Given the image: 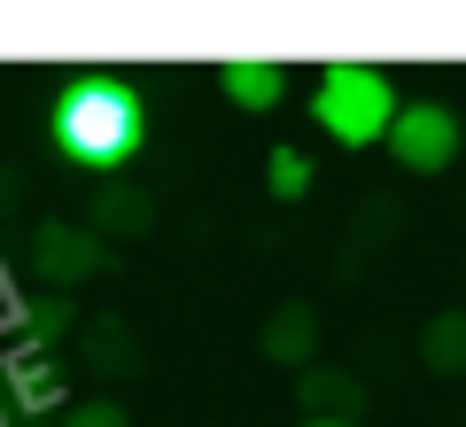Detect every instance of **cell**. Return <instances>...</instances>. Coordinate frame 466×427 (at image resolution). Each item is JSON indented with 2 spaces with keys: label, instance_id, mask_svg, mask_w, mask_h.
Listing matches in <instances>:
<instances>
[{
  "label": "cell",
  "instance_id": "10",
  "mask_svg": "<svg viewBox=\"0 0 466 427\" xmlns=\"http://www.w3.org/2000/svg\"><path fill=\"white\" fill-rule=\"evenodd\" d=\"M47 404H55V373L32 358V350H24V358H16V412H24V427H32Z\"/></svg>",
  "mask_w": 466,
  "mask_h": 427
},
{
  "label": "cell",
  "instance_id": "14",
  "mask_svg": "<svg viewBox=\"0 0 466 427\" xmlns=\"http://www.w3.org/2000/svg\"><path fill=\"white\" fill-rule=\"evenodd\" d=\"M459 420H466V412H459Z\"/></svg>",
  "mask_w": 466,
  "mask_h": 427
},
{
  "label": "cell",
  "instance_id": "3",
  "mask_svg": "<svg viewBox=\"0 0 466 427\" xmlns=\"http://www.w3.org/2000/svg\"><path fill=\"white\" fill-rule=\"evenodd\" d=\"M389 156H397L404 171H420V179H435V171H451V156H459V117L443 109V101H397V117H389Z\"/></svg>",
  "mask_w": 466,
  "mask_h": 427
},
{
  "label": "cell",
  "instance_id": "12",
  "mask_svg": "<svg viewBox=\"0 0 466 427\" xmlns=\"http://www.w3.org/2000/svg\"><path fill=\"white\" fill-rule=\"evenodd\" d=\"M55 427H133V412L116 404V396H86V404H63Z\"/></svg>",
  "mask_w": 466,
  "mask_h": 427
},
{
  "label": "cell",
  "instance_id": "1",
  "mask_svg": "<svg viewBox=\"0 0 466 427\" xmlns=\"http://www.w3.org/2000/svg\"><path fill=\"white\" fill-rule=\"evenodd\" d=\"M47 140L94 179H116V171L140 156L148 140V101H140L133 78L116 70H86V78H63L47 101Z\"/></svg>",
  "mask_w": 466,
  "mask_h": 427
},
{
  "label": "cell",
  "instance_id": "7",
  "mask_svg": "<svg viewBox=\"0 0 466 427\" xmlns=\"http://www.w3.org/2000/svg\"><path fill=\"white\" fill-rule=\"evenodd\" d=\"M420 358H428V373L459 381L466 373V311H435L428 334H420Z\"/></svg>",
  "mask_w": 466,
  "mask_h": 427
},
{
  "label": "cell",
  "instance_id": "9",
  "mask_svg": "<svg viewBox=\"0 0 466 427\" xmlns=\"http://www.w3.org/2000/svg\"><path fill=\"white\" fill-rule=\"evenodd\" d=\"M86 226H94V233H140V226H148V202L125 195V187H101L94 210H86Z\"/></svg>",
  "mask_w": 466,
  "mask_h": 427
},
{
  "label": "cell",
  "instance_id": "11",
  "mask_svg": "<svg viewBox=\"0 0 466 427\" xmlns=\"http://www.w3.org/2000/svg\"><path fill=\"white\" fill-rule=\"evenodd\" d=\"M303 396H311V420H350V404H366V389H358V381H334V373H311L303 381Z\"/></svg>",
  "mask_w": 466,
  "mask_h": 427
},
{
  "label": "cell",
  "instance_id": "5",
  "mask_svg": "<svg viewBox=\"0 0 466 427\" xmlns=\"http://www.w3.org/2000/svg\"><path fill=\"white\" fill-rule=\"evenodd\" d=\"M311 350H319V311L311 303H280L265 319V358L272 365H311Z\"/></svg>",
  "mask_w": 466,
  "mask_h": 427
},
{
  "label": "cell",
  "instance_id": "8",
  "mask_svg": "<svg viewBox=\"0 0 466 427\" xmlns=\"http://www.w3.org/2000/svg\"><path fill=\"white\" fill-rule=\"evenodd\" d=\"M311 179H319V171H311V156H303V148H272L265 156V195L272 202H303V195H311Z\"/></svg>",
  "mask_w": 466,
  "mask_h": 427
},
{
  "label": "cell",
  "instance_id": "4",
  "mask_svg": "<svg viewBox=\"0 0 466 427\" xmlns=\"http://www.w3.org/2000/svg\"><path fill=\"white\" fill-rule=\"evenodd\" d=\"M24 264H32L39 280H55V288H63V280H86L101 264V233L94 226H32L24 233Z\"/></svg>",
  "mask_w": 466,
  "mask_h": 427
},
{
  "label": "cell",
  "instance_id": "13",
  "mask_svg": "<svg viewBox=\"0 0 466 427\" xmlns=\"http://www.w3.org/2000/svg\"><path fill=\"white\" fill-rule=\"evenodd\" d=\"M303 427H358V420H303Z\"/></svg>",
  "mask_w": 466,
  "mask_h": 427
},
{
  "label": "cell",
  "instance_id": "2",
  "mask_svg": "<svg viewBox=\"0 0 466 427\" xmlns=\"http://www.w3.org/2000/svg\"><path fill=\"white\" fill-rule=\"evenodd\" d=\"M311 117L342 148H373L389 132V117H397V86L373 63H327L319 70V94H311Z\"/></svg>",
  "mask_w": 466,
  "mask_h": 427
},
{
  "label": "cell",
  "instance_id": "6",
  "mask_svg": "<svg viewBox=\"0 0 466 427\" xmlns=\"http://www.w3.org/2000/svg\"><path fill=\"white\" fill-rule=\"evenodd\" d=\"M218 86H226V101H233V109H272V101L288 94L280 63H249V55H241V63H226V70H218Z\"/></svg>",
  "mask_w": 466,
  "mask_h": 427
}]
</instances>
